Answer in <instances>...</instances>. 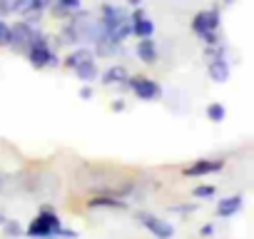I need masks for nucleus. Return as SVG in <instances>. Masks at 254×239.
<instances>
[{"label":"nucleus","instance_id":"1","mask_svg":"<svg viewBox=\"0 0 254 239\" xmlns=\"http://www.w3.org/2000/svg\"><path fill=\"white\" fill-rule=\"evenodd\" d=\"M60 232H63V222L55 214V209L48 207V204L40 207V212L25 227V234L30 239H53V237H60Z\"/></svg>","mask_w":254,"mask_h":239},{"label":"nucleus","instance_id":"2","mask_svg":"<svg viewBox=\"0 0 254 239\" xmlns=\"http://www.w3.org/2000/svg\"><path fill=\"white\" fill-rule=\"evenodd\" d=\"M25 58H28V62H30L35 70H45V67H55V65H58V55L53 53L50 40H48L40 30L35 33V40H33L30 50L25 53Z\"/></svg>","mask_w":254,"mask_h":239},{"label":"nucleus","instance_id":"3","mask_svg":"<svg viewBox=\"0 0 254 239\" xmlns=\"http://www.w3.org/2000/svg\"><path fill=\"white\" fill-rule=\"evenodd\" d=\"M35 33H38V28H35L33 23H28V20H18V23L13 25L10 50H13V53H18V55H25V53L30 50L33 40H35Z\"/></svg>","mask_w":254,"mask_h":239},{"label":"nucleus","instance_id":"4","mask_svg":"<svg viewBox=\"0 0 254 239\" xmlns=\"http://www.w3.org/2000/svg\"><path fill=\"white\" fill-rule=\"evenodd\" d=\"M127 87H130L140 100H145V102H152V100H157V97L162 95V87H160L155 80L145 77V75H135V77H130V80H127Z\"/></svg>","mask_w":254,"mask_h":239},{"label":"nucleus","instance_id":"5","mask_svg":"<svg viewBox=\"0 0 254 239\" xmlns=\"http://www.w3.org/2000/svg\"><path fill=\"white\" fill-rule=\"evenodd\" d=\"M190 28H192L194 35H204L207 30H219V8H209V10L194 13Z\"/></svg>","mask_w":254,"mask_h":239},{"label":"nucleus","instance_id":"6","mask_svg":"<svg viewBox=\"0 0 254 239\" xmlns=\"http://www.w3.org/2000/svg\"><path fill=\"white\" fill-rule=\"evenodd\" d=\"M224 167V160H209V157H204V160H194L192 165H187L185 170H182V175L185 177H207V175H214V172H219Z\"/></svg>","mask_w":254,"mask_h":239},{"label":"nucleus","instance_id":"7","mask_svg":"<svg viewBox=\"0 0 254 239\" xmlns=\"http://www.w3.org/2000/svg\"><path fill=\"white\" fill-rule=\"evenodd\" d=\"M87 209H127V202L117 194L100 192V194H92L87 199Z\"/></svg>","mask_w":254,"mask_h":239},{"label":"nucleus","instance_id":"8","mask_svg":"<svg viewBox=\"0 0 254 239\" xmlns=\"http://www.w3.org/2000/svg\"><path fill=\"white\" fill-rule=\"evenodd\" d=\"M140 222H142V227H145L147 232H152L157 239H170V237L175 234L172 224H170V222H165V219H160V217H152V214H140Z\"/></svg>","mask_w":254,"mask_h":239},{"label":"nucleus","instance_id":"9","mask_svg":"<svg viewBox=\"0 0 254 239\" xmlns=\"http://www.w3.org/2000/svg\"><path fill=\"white\" fill-rule=\"evenodd\" d=\"M130 20H132V35L135 38H152L155 35V23L147 20V15H145L142 8H135V13L130 15Z\"/></svg>","mask_w":254,"mask_h":239},{"label":"nucleus","instance_id":"10","mask_svg":"<svg viewBox=\"0 0 254 239\" xmlns=\"http://www.w3.org/2000/svg\"><path fill=\"white\" fill-rule=\"evenodd\" d=\"M239 209H242V197H239V194H229V197H224V199H219V202H217L214 214H217L219 219H224V217L237 214Z\"/></svg>","mask_w":254,"mask_h":239},{"label":"nucleus","instance_id":"11","mask_svg":"<svg viewBox=\"0 0 254 239\" xmlns=\"http://www.w3.org/2000/svg\"><path fill=\"white\" fill-rule=\"evenodd\" d=\"M135 50H137V58L145 65H155L157 62V45H155L152 38H140V43H137Z\"/></svg>","mask_w":254,"mask_h":239},{"label":"nucleus","instance_id":"12","mask_svg":"<svg viewBox=\"0 0 254 239\" xmlns=\"http://www.w3.org/2000/svg\"><path fill=\"white\" fill-rule=\"evenodd\" d=\"M207 72H209V80H214V82H219V85H224V82L229 80V65H227L224 58H219V60H209Z\"/></svg>","mask_w":254,"mask_h":239},{"label":"nucleus","instance_id":"13","mask_svg":"<svg viewBox=\"0 0 254 239\" xmlns=\"http://www.w3.org/2000/svg\"><path fill=\"white\" fill-rule=\"evenodd\" d=\"M50 10H53L58 18L67 20L72 13H77V10H80V0H53Z\"/></svg>","mask_w":254,"mask_h":239},{"label":"nucleus","instance_id":"14","mask_svg":"<svg viewBox=\"0 0 254 239\" xmlns=\"http://www.w3.org/2000/svg\"><path fill=\"white\" fill-rule=\"evenodd\" d=\"M25 189V179H20V175H0V194H15Z\"/></svg>","mask_w":254,"mask_h":239},{"label":"nucleus","instance_id":"15","mask_svg":"<svg viewBox=\"0 0 254 239\" xmlns=\"http://www.w3.org/2000/svg\"><path fill=\"white\" fill-rule=\"evenodd\" d=\"M75 75H77V80H82V82H95L97 80V62H95V58L92 60H85V62H80L77 67H75Z\"/></svg>","mask_w":254,"mask_h":239},{"label":"nucleus","instance_id":"16","mask_svg":"<svg viewBox=\"0 0 254 239\" xmlns=\"http://www.w3.org/2000/svg\"><path fill=\"white\" fill-rule=\"evenodd\" d=\"M127 80H130V75H127V70L122 65H112L102 75V85H120V82H127Z\"/></svg>","mask_w":254,"mask_h":239},{"label":"nucleus","instance_id":"17","mask_svg":"<svg viewBox=\"0 0 254 239\" xmlns=\"http://www.w3.org/2000/svg\"><path fill=\"white\" fill-rule=\"evenodd\" d=\"M92 58H95V53H92L90 48H77V50H72V53L65 58V62H63V65H65L67 70H75L80 62H85V60H92Z\"/></svg>","mask_w":254,"mask_h":239},{"label":"nucleus","instance_id":"18","mask_svg":"<svg viewBox=\"0 0 254 239\" xmlns=\"http://www.w3.org/2000/svg\"><path fill=\"white\" fill-rule=\"evenodd\" d=\"M224 117H227L224 105H219V102L207 105V120H209V122H224Z\"/></svg>","mask_w":254,"mask_h":239},{"label":"nucleus","instance_id":"19","mask_svg":"<svg viewBox=\"0 0 254 239\" xmlns=\"http://www.w3.org/2000/svg\"><path fill=\"white\" fill-rule=\"evenodd\" d=\"M10 40H13V25H8L0 18V48H10Z\"/></svg>","mask_w":254,"mask_h":239},{"label":"nucleus","instance_id":"20","mask_svg":"<svg viewBox=\"0 0 254 239\" xmlns=\"http://www.w3.org/2000/svg\"><path fill=\"white\" fill-rule=\"evenodd\" d=\"M0 229H3L8 237H20V234H25V229L15 222V219H5V224L3 227H0Z\"/></svg>","mask_w":254,"mask_h":239},{"label":"nucleus","instance_id":"21","mask_svg":"<svg viewBox=\"0 0 254 239\" xmlns=\"http://www.w3.org/2000/svg\"><path fill=\"white\" fill-rule=\"evenodd\" d=\"M194 199H207V197H214L217 194V187L214 184H199V187H194Z\"/></svg>","mask_w":254,"mask_h":239},{"label":"nucleus","instance_id":"22","mask_svg":"<svg viewBox=\"0 0 254 239\" xmlns=\"http://www.w3.org/2000/svg\"><path fill=\"white\" fill-rule=\"evenodd\" d=\"M50 5H53V0H30V10H38V13L50 10Z\"/></svg>","mask_w":254,"mask_h":239},{"label":"nucleus","instance_id":"23","mask_svg":"<svg viewBox=\"0 0 254 239\" xmlns=\"http://www.w3.org/2000/svg\"><path fill=\"white\" fill-rule=\"evenodd\" d=\"M28 10H30V0H13V13L25 15Z\"/></svg>","mask_w":254,"mask_h":239},{"label":"nucleus","instance_id":"24","mask_svg":"<svg viewBox=\"0 0 254 239\" xmlns=\"http://www.w3.org/2000/svg\"><path fill=\"white\" fill-rule=\"evenodd\" d=\"M202 40H204V45H217L219 43V33L217 30H207L204 35H199Z\"/></svg>","mask_w":254,"mask_h":239},{"label":"nucleus","instance_id":"25","mask_svg":"<svg viewBox=\"0 0 254 239\" xmlns=\"http://www.w3.org/2000/svg\"><path fill=\"white\" fill-rule=\"evenodd\" d=\"M13 13V0H0V18H5Z\"/></svg>","mask_w":254,"mask_h":239},{"label":"nucleus","instance_id":"26","mask_svg":"<svg viewBox=\"0 0 254 239\" xmlns=\"http://www.w3.org/2000/svg\"><path fill=\"white\" fill-rule=\"evenodd\" d=\"M80 97H82V100H90V97H92V87H90L87 82H85V87H80Z\"/></svg>","mask_w":254,"mask_h":239},{"label":"nucleus","instance_id":"27","mask_svg":"<svg viewBox=\"0 0 254 239\" xmlns=\"http://www.w3.org/2000/svg\"><path fill=\"white\" fill-rule=\"evenodd\" d=\"M110 107H112L115 112H122V110H125V102H112Z\"/></svg>","mask_w":254,"mask_h":239},{"label":"nucleus","instance_id":"28","mask_svg":"<svg viewBox=\"0 0 254 239\" xmlns=\"http://www.w3.org/2000/svg\"><path fill=\"white\" fill-rule=\"evenodd\" d=\"M127 5H132V8H140V5H142V0H127Z\"/></svg>","mask_w":254,"mask_h":239},{"label":"nucleus","instance_id":"29","mask_svg":"<svg viewBox=\"0 0 254 239\" xmlns=\"http://www.w3.org/2000/svg\"><path fill=\"white\" fill-rule=\"evenodd\" d=\"M5 219H8L5 214H0V227H3V224H5Z\"/></svg>","mask_w":254,"mask_h":239},{"label":"nucleus","instance_id":"30","mask_svg":"<svg viewBox=\"0 0 254 239\" xmlns=\"http://www.w3.org/2000/svg\"><path fill=\"white\" fill-rule=\"evenodd\" d=\"M222 3H224V5H232V3H234V0H222Z\"/></svg>","mask_w":254,"mask_h":239}]
</instances>
